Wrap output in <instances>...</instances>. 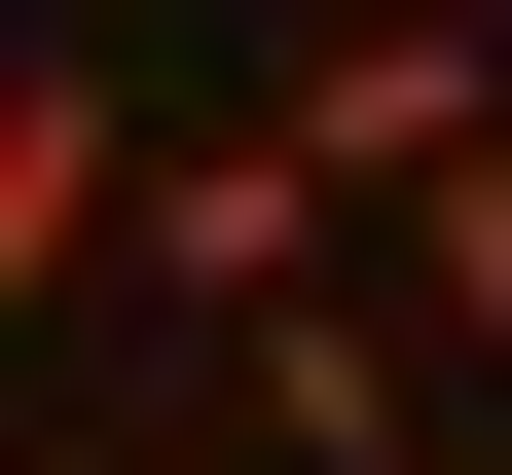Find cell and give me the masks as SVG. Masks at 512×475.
Returning a JSON list of instances; mask_svg holds the SVG:
<instances>
[{
	"label": "cell",
	"mask_w": 512,
	"mask_h": 475,
	"mask_svg": "<svg viewBox=\"0 0 512 475\" xmlns=\"http://www.w3.org/2000/svg\"><path fill=\"white\" fill-rule=\"evenodd\" d=\"M256 110L403 220V183H476V147H512V0H293V37H256Z\"/></svg>",
	"instance_id": "obj_1"
},
{
	"label": "cell",
	"mask_w": 512,
	"mask_h": 475,
	"mask_svg": "<svg viewBox=\"0 0 512 475\" xmlns=\"http://www.w3.org/2000/svg\"><path fill=\"white\" fill-rule=\"evenodd\" d=\"M147 74H110V37H37V74H0V329H147Z\"/></svg>",
	"instance_id": "obj_2"
},
{
	"label": "cell",
	"mask_w": 512,
	"mask_h": 475,
	"mask_svg": "<svg viewBox=\"0 0 512 475\" xmlns=\"http://www.w3.org/2000/svg\"><path fill=\"white\" fill-rule=\"evenodd\" d=\"M220 402H256V475H403V329H366V293L220 329Z\"/></svg>",
	"instance_id": "obj_3"
},
{
	"label": "cell",
	"mask_w": 512,
	"mask_h": 475,
	"mask_svg": "<svg viewBox=\"0 0 512 475\" xmlns=\"http://www.w3.org/2000/svg\"><path fill=\"white\" fill-rule=\"evenodd\" d=\"M403 329H476V366H512V147H476V183H403Z\"/></svg>",
	"instance_id": "obj_4"
},
{
	"label": "cell",
	"mask_w": 512,
	"mask_h": 475,
	"mask_svg": "<svg viewBox=\"0 0 512 475\" xmlns=\"http://www.w3.org/2000/svg\"><path fill=\"white\" fill-rule=\"evenodd\" d=\"M74 37H183V0H74Z\"/></svg>",
	"instance_id": "obj_5"
},
{
	"label": "cell",
	"mask_w": 512,
	"mask_h": 475,
	"mask_svg": "<svg viewBox=\"0 0 512 475\" xmlns=\"http://www.w3.org/2000/svg\"><path fill=\"white\" fill-rule=\"evenodd\" d=\"M403 475H476V439H403Z\"/></svg>",
	"instance_id": "obj_6"
}]
</instances>
